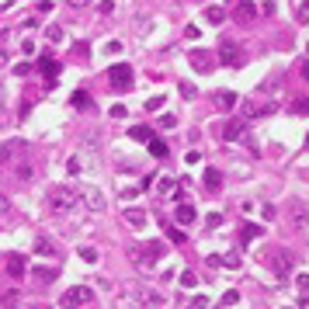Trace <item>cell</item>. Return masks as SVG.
Returning a JSON list of instances; mask_svg holds the SVG:
<instances>
[{
  "label": "cell",
  "mask_w": 309,
  "mask_h": 309,
  "mask_svg": "<svg viewBox=\"0 0 309 309\" xmlns=\"http://www.w3.org/2000/svg\"><path fill=\"white\" fill-rule=\"evenodd\" d=\"M177 188H181L177 181H171V177H160V191H163V194H174Z\"/></svg>",
  "instance_id": "obj_28"
},
{
  "label": "cell",
  "mask_w": 309,
  "mask_h": 309,
  "mask_svg": "<svg viewBox=\"0 0 309 309\" xmlns=\"http://www.w3.org/2000/svg\"><path fill=\"white\" fill-rule=\"evenodd\" d=\"M167 226V222H163ZM167 236L174 240V243H188V236H184V230H177V226H167Z\"/></svg>",
  "instance_id": "obj_27"
},
{
  "label": "cell",
  "mask_w": 309,
  "mask_h": 309,
  "mask_svg": "<svg viewBox=\"0 0 309 309\" xmlns=\"http://www.w3.org/2000/svg\"><path fill=\"white\" fill-rule=\"evenodd\" d=\"M160 104H163V97H150L146 101V111H160Z\"/></svg>",
  "instance_id": "obj_38"
},
{
  "label": "cell",
  "mask_w": 309,
  "mask_h": 309,
  "mask_svg": "<svg viewBox=\"0 0 309 309\" xmlns=\"http://www.w3.org/2000/svg\"><path fill=\"white\" fill-rule=\"evenodd\" d=\"M177 125V115H163L160 118V129H174Z\"/></svg>",
  "instance_id": "obj_37"
},
{
  "label": "cell",
  "mask_w": 309,
  "mask_h": 309,
  "mask_svg": "<svg viewBox=\"0 0 309 309\" xmlns=\"http://www.w3.org/2000/svg\"><path fill=\"white\" fill-rule=\"evenodd\" d=\"M302 77L309 80V59H306V63H302Z\"/></svg>",
  "instance_id": "obj_47"
},
{
  "label": "cell",
  "mask_w": 309,
  "mask_h": 309,
  "mask_svg": "<svg viewBox=\"0 0 309 309\" xmlns=\"http://www.w3.org/2000/svg\"><path fill=\"white\" fill-rule=\"evenodd\" d=\"M39 70L45 73V87H52V83L59 80V73H63V63H59V59H52V56H42V59H39Z\"/></svg>",
  "instance_id": "obj_9"
},
{
  "label": "cell",
  "mask_w": 309,
  "mask_h": 309,
  "mask_svg": "<svg viewBox=\"0 0 309 309\" xmlns=\"http://www.w3.org/2000/svg\"><path fill=\"white\" fill-rule=\"evenodd\" d=\"M194 219H198V212H194L191 205H177V209H174V222H177V226H191Z\"/></svg>",
  "instance_id": "obj_13"
},
{
  "label": "cell",
  "mask_w": 309,
  "mask_h": 309,
  "mask_svg": "<svg viewBox=\"0 0 309 309\" xmlns=\"http://www.w3.org/2000/svg\"><path fill=\"white\" fill-rule=\"evenodd\" d=\"M299 21H309V0L302 4V7H299Z\"/></svg>",
  "instance_id": "obj_43"
},
{
  "label": "cell",
  "mask_w": 309,
  "mask_h": 309,
  "mask_svg": "<svg viewBox=\"0 0 309 309\" xmlns=\"http://www.w3.org/2000/svg\"><path fill=\"white\" fill-rule=\"evenodd\" d=\"M87 202H91V209H94V212H104V198H101V194H97L94 188L87 191Z\"/></svg>",
  "instance_id": "obj_25"
},
{
  "label": "cell",
  "mask_w": 309,
  "mask_h": 309,
  "mask_svg": "<svg viewBox=\"0 0 309 309\" xmlns=\"http://www.w3.org/2000/svg\"><path fill=\"white\" fill-rule=\"evenodd\" d=\"M80 257H83L87 264H94V261H97V250H94V247H80Z\"/></svg>",
  "instance_id": "obj_32"
},
{
  "label": "cell",
  "mask_w": 309,
  "mask_h": 309,
  "mask_svg": "<svg viewBox=\"0 0 309 309\" xmlns=\"http://www.w3.org/2000/svg\"><path fill=\"white\" fill-rule=\"evenodd\" d=\"M125 222H129V226H139V230H143V226H146V215L139 212V209H125Z\"/></svg>",
  "instance_id": "obj_22"
},
{
  "label": "cell",
  "mask_w": 309,
  "mask_h": 309,
  "mask_svg": "<svg viewBox=\"0 0 309 309\" xmlns=\"http://www.w3.org/2000/svg\"><path fill=\"white\" fill-rule=\"evenodd\" d=\"M70 104H73L77 111H94V97L87 94V91H73V97H70Z\"/></svg>",
  "instance_id": "obj_11"
},
{
  "label": "cell",
  "mask_w": 309,
  "mask_h": 309,
  "mask_svg": "<svg viewBox=\"0 0 309 309\" xmlns=\"http://www.w3.org/2000/svg\"><path fill=\"white\" fill-rule=\"evenodd\" d=\"M97 11H101V14H111V11H115V4H111V0H101V4H97Z\"/></svg>",
  "instance_id": "obj_40"
},
{
  "label": "cell",
  "mask_w": 309,
  "mask_h": 309,
  "mask_svg": "<svg viewBox=\"0 0 309 309\" xmlns=\"http://www.w3.org/2000/svg\"><path fill=\"white\" fill-rule=\"evenodd\" d=\"M292 111H295V115H309V101L306 97H299V101L292 104Z\"/></svg>",
  "instance_id": "obj_31"
},
{
  "label": "cell",
  "mask_w": 309,
  "mask_h": 309,
  "mask_svg": "<svg viewBox=\"0 0 309 309\" xmlns=\"http://www.w3.org/2000/svg\"><path fill=\"white\" fill-rule=\"evenodd\" d=\"M70 4H73V7H80V4H87V0H70Z\"/></svg>",
  "instance_id": "obj_49"
},
{
  "label": "cell",
  "mask_w": 309,
  "mask_h": 309,
  "mask_svg": "<svg viewBox=\"0 0 309 309\" xmlns=\"http://www.w3.org/2000/svg\"><path fill=\"white\" fill-rule=\"evenodd\" d=\"M219 63L240 66V63H243V49H240L236 42H219Z\"/></svg>",
  "instance_id": "obj_7"
},
{
  "label": "cell",
  "mask_w": 309,
  "mask_h": 309,
  "mask_svg": "<svg viewBox=\"0 0 309 309\" xmlns=\"http://www.w3.org/2000/svg\"><path fill=\"white\" fill-rule=\"evenodd\" d=\"M236 101H240V97L233 94V91H222V94L215 97V104H219V108H222V111H230L233 104H236Z\"/></svg>",
  "instance_id": "obj_20"
},
{
  "label": "cell",
  "mask_w": 309,
  "mask_h": 309,
  "mask_svg": "<svg viewBox=\"0 0 309 309\" xmlns=\"http://www.w3.org/2000/svg\"><path fill=\"white\" fill-rule=\"evenodd\" d=\"M132 83H135V77H132V66H129V63H115V66L108 70V87H111L115 94L132 91Z\"/></svg>",
  "instance_id": "obj_3"
},
{
  "label": "cell",
  "mask_w": 309,
  "mask_h": 309,
  "mask_svg": "<svg viewBox=\"0 0 309 309\" xmlns=\"http://www.w3.org/2000/svg\"><path fill=\"white\" fill-rule=\"evenodd\" d=\"M87 302H91V289H87V285H73V289L59 299L63 309H80V306H87Z\"/></svg>",
  "instance_id": "obj_5"
},
{
  "label": "cell",
  "mask_w": 309,
  "mask_h": 309,
  "mask_svg": "<svg viewBox=\"0 0 309 309\" xmlns=\"http://www.w3.org/2000/svg\"><path fill=\"white\" fill-rule=\"evenodd\" d=\"M306 52H309V42H306Z\"/></svg>",
  "instance_id": "obj_50"
},
{
  "label": "cell",
  "mask_w": 309,
  "mask_h": 309,
  "mask_svg": "<svg viewBox=\"0 0 309 309\" xmlns=\"http://www.w3.org/2000/svg\"><path fill=\"white\" fill-rule=\"evenodd\" d=\"M219 184H222V174H219L215 167H209V171H205V188H209V191H215Z\"/></svg>",
  "instance_id": "obj_24"
},
{
  "label": "cell",
  "mask_w": 309,
  "mask_h": 309,
  "mask_svg": "<svg viewBox=\"0 0 309 309\" xmlns=\"http://www.w3.org/2000/svg\"><path fill=\"white\" fill-rule=\"evenodd\" d=\"M219 222H222V215H219V212H212V215H209V219H205V226H209V230H215Z\"/></svg>",
  "instance_id": "obj_39"
},
{
  "label": "cell",
  "mask_w": 309,
  "mask_h": 309,
  "mask_svg": "<svg viewBox=\"0 0 309 309\" xmlns=\"http://www.w3.org/2000/svg\"><path fill=\"white\" fill-rule=\"evenodd\" d=\"M146 146H150V156H156V160H163V156H167V143H163V139H150V143H146Z\"/></svg>",
  "instance_id": "obj_19"
},
{
  "label": "cell",
  "mask_w": 309,
  "mask_h": 309,
  "mask_svg": "<svg viewBox=\"0 0 309 309\" xmlns=\"http://www.w3.org/2000/svg\"><path fill=\"white\" fill-rule=\"evenodd\" d=\"M35 250H39V254H52V243H49V240H39Z\"/></svg>",
  "instance_id": "obj_41"
},
{
  "label": "cell",
  "mask_w": 309,
  "mask_h": 309,
  "mask_svg": "<svg viewBox=\"0 0 309 309\" xmlns=\"http://www.w3.org/2000/svg\"><path fill=\"white\" fill-rule=\"evenodd\" d=\"M49 202H52L56 212H70V209H77L80 202H83V194H80V188H73V184H59V188H52Z\"/></svg>",
  "instance_id": "obj_2"
},
{
  "label": "cell",
  "mask_w": 309,
  "mask_h": 309,
  "mask_svg": "<svg viewBox=\"0 0 309 309\" xmlns=\"http://www.w3.org/2000/svg\"><path fill=\"white\" fill-rule=\"evenodd\" d=\"M271 264H274V278H278V282H289L292 278V264H295V257H292L289 250H278L274 254V257H271Z\"/></svg>",
  "instance_id": "obj_6"
},
{
  "label": "cell",
  "mask_w": 309,
  "mask_h": 309,
  "mask_svg": "<svg viewBox=\"0 0 309 309\" xmlns=\"http://www.w3.org/2000/svg\"><path fill=\"white\" fill-rule=\"evenodd\" d=\"M24 257H21V254H11V257H7V274H11V278H24Z\"/></svg>",
  "instance_id": "obj_15"
},
{
  "label": "cell",
  "mask_w": 309,
  "mask_h": 309,
  "mask_svg": "<svg viewBox=\"0 0 309 309\" xmlns=\"http://www.w3.org/2000/svg\"><path fill=\"white\" fill-rule=\"evenodd\" d=\"M274 111H278V101H268V97H257V101L243 104V118H268Z\"/></svg>",
  "instance_id": "obj_4"
},
{
  "label": "cell",
  "mask_w": 309,
  "mask_h": 309,
  "mask_svg": "<svg viewBox=\"0 0 309 309\" xmlns=\"http://www.w3.org/2000/svg\"><path fill=\"white\" fill-rule=\"evenodd\" d=\"M129 135H132L135 143H150V139H153V129H146V125H135V129H129Z\"/></svg>",
  "instance_id": "obj_21"
},
{
  "label": "cell",
  "mask_w": 309,
  "mask_h": 309,
  "mask_svg": "<svg viewBox=\"0 0 309 309\" xmlns=\"http://www.w3.org/2000/svg\"><path fill=\"white\" fill-rule=\"evenodd\" d=\"M205 21H209V24H222V21H226V11H222V7H205Z\"/></svg>",
  "instance_id": "obj_23"
},
{
  "label": "cell",
  "mask_w": 309,
  "mask_h": 309,
  "mask_svg": "<svg viewBox=\"0 0 309 309\" xmlns=\"http://www.w3.org/2000/svg\"><path fill=\"white\" fill-rule=\"evenodd\" d=\"M4 306H7V309L18 306V292H4Z\"/></svg>",
  "instance_id": "obj_35"
},
{
  "label": "cell",
  "mask_w": 309,
  "mask_h": 309,
  "mask_svg": "<svg viewBox=\"0 0 309 309\" xmlns=\"http://www.w3.org/2000/svg\"><path fill=\"white\" fill-rule=\"evenodd\" d=\"M191 66H198V70H209V66H212V52L194 49V52H191Z\"/></svg>",
  "instance_id": "obj_18"
},
{
  "label": "cell",
  "mask_w": 309,
  "mask_h": 309,
  "mask_svg": "<svg viewBox=\"0 0 309 309\" xmlns=\"http://www.w3.org/2000/svg\"><path fill=\"white\" fill-rule=\"evenodd\" d=\"M66 171H70V174H80V160H77V156H70V163H66Z\"/></svg>",
  "instance_id": "obj_42"
},
{
  "label": "cell",
  "mask_w": 309,
  "mask_h": 309,
  "mask_svg": "<svg viewBox=\"0 0 309 309\" xmlns=\"http://www.w3.org/2000/svg\"><path fill=\"white\" fill-rule=\"evenodd\" d=\"M139 302H143V309H163V295H156L153 289H143L139 292Z\"/></svg>",
  "instance_id": "obj_12"
},
{
  "label": "cell",
  "mask_w": 309,
  "mask_h": 309,
  "mask_svg": "<svg viewBox=\"0 0 309 309\" xmlns=\"http://www.w3.org/2000/svg\"><path fill=\"white\" fill-rule=\"evenodd\" d=\"M59 268H32V278L39 282V285H49V282H56Z\"/></svg>",
  "instance_id": "obj_16"
},
{
  "label": "cell",
  "mask_w": 309,
  "mask_h": 309,
  "mask_svg": "<svg viewBox=\"0 0 309 309\" xmlns=\"http://www.w3.org/2000/svg\"><path fill=\"white\" fill-rule=\"evenodd\" d=\"M299 309H309V295H306V292L299 295Z\"/></svg>",
  "instance_id": "obj_45"
},
{
  "label": "cell",
  "mask_w": 309,
  "mask_h": 309,
  "mask_svg": "<svg viewBox=\"0 0 309 309\" xmlns=\"http://www.w3.org/2000/svg\"><path fill=\"white\" fill-rule=\"evenodd\" d=\"M7 209H11V202H7V198H4V194H0V215L7 212Z\"/></svg>",
  "instance_id": "obj_46"
},
{
  "label": "cell",
  "mask_w": 309,
  "mask_h": 309,
  "mask_svg": "<svg viewBox=\"0 0 309 309\" xmlns=\"http://www.w3.org/2000/svg\"><path fill=\"white\" fill-rule=\"evenodd\" d=\"M125 254H129V261H132L139 271H153L156 268V257L163 254V243H156V240H153V243H139V247L132 243Z\"/></svg>",
  "instance_id": "obj_1"
},
{
  "label": "cell",
  "mask_w": 309,
  "mask_h": 309,
  "mask_svg": "<svg viewBox=\"0 0 309 309\" xmlns=\"http://www.w3.org/2000/svg\"><path fill=\"white\" fill-rule=\"evenodd\" d=\"M222 264H226V268H230V271H236V268H240V254H236V250L222 254Z\"/></svg>",
  "instance_id": "obj_26"
},
{
  "label": "cell",
  "mask_w": 309,
  "mask_h": 309,
  "mask_svg": "<svg viewBox=\"0 0 309 309\" xmlns=\"http://www.w3.org/2000/svg\"><path fill=\"white\" fill-rule=\"evenodd\" d=\"M45 35H49V42H63V28H59V24H52Z\"/></svg>",
  "instance_id": "obj_34"
},
{
  "label": "cell",
  "mask_w": 309,
  "mask_h": 309,
  "mask_svg": "<svg viewBox=\"0 0 309 309\" xmlns=\"http://www.w3.org/2000/svg\"><path fill=\"white\" fill-rule=\"evenodd\" d=\"M122 49H125V45H122V42H108V45H104V52H108V56H118V52H122Z\"/></svg>",
  "instance_id": "obj_36"
},
{
  "label": "cell",
  "mask_w": 309,
  "mask_h": 309,
  "mask_svg": "<svg viewBox=\"0 0 309 309\" xmlns=\"http://www.w3.org/2000/svg\"><path fill=\"white\" fill-rule=\"evenodd\" d=\"M24 150V139H11V143H4L0 146V163H7V160H14V153Z\"/></svg>",
  "instance_id": "obj_14"
},
{
  "label": "cell",
  "mask_w": 309,
  "mask_h": 309,
  "mask_svg": "<svg viewBox=\"0 0 309 309\" xmlns=\"http://www.w3.org/2000/svg\"><path fill=\"white\" fill-rule=\"evenodd\" d=\"M233 18L240 21V24H250L254 18H257V4H250V0H236V14Z\"/></svg>",
  "instance_id": "obj_10"
},
{
  "label": "cell",
  "mask_w": 309,
  "mask_h": 309,
  "mask_svg": "<svg viewBox=\"0 0 309 309\" xmlns=\"http://www.w3.org/2000/svg\"><path fill=\"white\" fill-rule=\"evenodd\" d=\"M236 302H240V292H236V289L222 292V306H236Z\"/></svg>",
  "instance_id": "obj_30"
},
{
  "label": "cell",
  "mask_w": 309,
  "mask_h": 309,
  "mask_svg": "<svg viewBox=\"0 0 309 309\" xmlns=\"http://www.w3.org/2000/svg\"><path fill=\"white\" fill-rule=\"evenodd\" d=\"M181 285H184V289H194V285H198L194 271H181Z\"/></svg>",
  "instance_id": "obj_29"
},
{
  "label": "cell",
  "mask_w": 309,
  "mask_h": 309,
  "mask_svg": "<svg viewBox=\"0 0 309 309\" xmlns=\"http://www.w3.org/2000/svg\"><path fill=\"white\" fill-rule=\"evenodd\" d=\"M243 129H247V122H243V118H230V122H222V125H219V139H226V143H233V139H240V135H243Z\"/></svg>",
  "instance_id": "obj_8"
},
{
  "label": "cell",
  "mask_w": 309,
  "mask_h": 309,
  "mask_svg": "<svg viewBox=\"0 0 309 309\" xmlns=\"http://www.w3.org/2000/svg\"><path fill=\"white\" fill-rule=\"evenodd\" d=\"M205 306H209V299H205V295H194V299H191L184 309H205Z\"/></svg>",
  "instance_id": "obj_33"
},
{
  "label": "cell",
  "mask_w": 309,
  "mask_h": 309,
  "mask_svg": "<svg viewBox=\"0 0 309 309\" xmlns=\"http://www.w3.org/2000/svg\"><path fill=\"white\" fill-rule=\"evenodd\" d=\"M257 236H264V226H257V222H247L243 230H240V243H250Z\"/></svg>",
  "instance_id": "obj_17"
},
{
  "label": "cell",
  "mask_w": 309,
  "mask_h": 309,
  "mask_svg": "<svg viewBox=\"0 0 309 309\" xmlns=\"http://www.w3.org/2000/svg\"><path fill=\"white\" fill-rule=\"evenodd\" d=\"M299 289L309 292V274H299Z\"/></svg>",
  "instance_id": "obj_44"
},
{
  "label": "cell",
  "mask_w": 309,
  "mask_h": 309,
  "mask_svg": "<svg viewBox=\"0 0 309 309\" xmlns=\"http://www.w3.org/2000/svg\"><path fill=\"white\" fill-rule=\"evenodd\" d=\"M0 66H7V52L4 49H0Z\"/></svg>",
  "instance_id": "obj_48"
}]
</instances>
